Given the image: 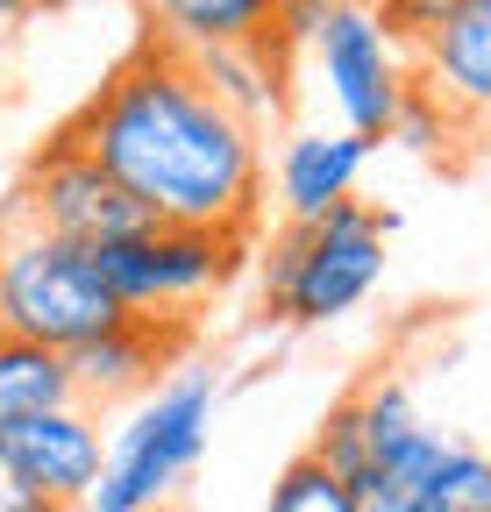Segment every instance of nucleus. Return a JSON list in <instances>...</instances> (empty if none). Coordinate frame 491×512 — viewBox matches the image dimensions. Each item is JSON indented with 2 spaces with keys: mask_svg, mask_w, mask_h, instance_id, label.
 <instances>
[{
  "mask_svg": "<svg viewBox=\"0 0 491 512\" xmlns=\"http://www.w3.org/2000/svg\"><path fill=\"white\" fill-rule=\"evenodd\" d=\"M193 342V320H121V328L79 342L65 356L72 370V399L93 413V406H114V399H150L157 384L178 370V356H186Z\"/></svg>",
  "mask_w": 491,
  "mask_h": 512,
  "instance_id": "1a4fd4ad",
  "label": "nucleus"
},
{
  "mask_svg": "<svg viewBox=\"0 0 491 512\" xmlns=\"http://www.w3.org/2000/svg\"><path fill=\"white\" fill-rule=\"evenodd\" d=\"M442 128H449V114H442L435 100H427V93L413 86V93H406V107H399V128H392V136H399L406 150H435Z\"/></svg>",
  "mask_w": 491,
  "mask_h": 512,
  "instance_id": "aec40b11",
  "label": "nucleus"
},
{
  "mask_svg": "<svg viewBox=\"0 0 491 512\" xmlns=\"http://www.w3.org/2000/svg\"><path fill=\"white\" fill-rule=\"evenodd\" d=\"M385 235L392 214H371L363 200H342L314 228H285L264 249V306L292 328H328L356 313L385 278Z\"/></svg>",
  "mask_w": 491,
  "mask_h": 512,
  "instance_id": "7ed1b4c3",
  "label": "nucleus"
},
{
  "mask_svg": "<svg viewBox=\"0 0 491 512\" xmlns=\"http://www.w3.org/2000/svg\"><path fill=\"white\" fill-rule=\"evenodd\" d=\"M321 470H335L342 484H356L363 470H371V434H363V413H356V399H335L328 406V420H321V434H314V448H306Z\"/></svg>",
  "mask_w": 491,
  "mask_h": 512,
  "instance_id": "a211bd4d",
  "label": "nucleus"
},
{
  "mask_svg": "<svg viewBox=\"0 0 491 512\" xmlns=\"http://www.w3.org/2000/svg\"><path fill=\"white\" fill-rule=\"evenodd\" d=\"M22 221L43 228V235H57V242H79V249L136 242V235L157 228L72 136H57V143L29 164V178H22Z\"/></svg>",
  "mask_w": 491,
  "mask_h": 512,
  "instance_id": "0eeeda50",
  "label": "nucleus"
},
{
  "mask_svg": "<svg viewBox=\"0 0 491 512\" xmlns=\"http://www.w3.org/2000/svg\"><path fill=\"white\" fill-rule=\"evenodd\" d=\"M121 313L93 249L79 242H57L43 228H29L22 214L0 228V335H22L36 349L72 356L79 342L121 328Z\"/></svg>",
  "mask_w": 491,
  "mask_h": 512,
  "instance_id": "f03ea898",
  "label": "nucleus"
},
{
  "mask_svg": "<svg viewBox=\"0 0 491 512\" xmlns=\"http://www.w3.org/2000/svg\"><path fill=\"white\" fill-rule=\"evenodd\" d=\"M0 512H57V505L22 477V463L8 456V448H0Z\"/></svg>",
  "mask_w": 491,
  "mask_h": 512,
  "instance_id": "412c9836",
  "label": "nucleus"
},
{
  "mask_svg": "<svg viewBox=\"0 0 491 512\" xmlns=\"http://www.w3.org/2000/svg\"><path fill=\"white\" fill-rule=\"evenodd\" d=\"M356 399V413H363V434H371V463L378 456H392V448L399 441H413L427 420H420V406H413V392H406V384L399 377H371V384H363V392H349Z\"/></svg>",
  "mask_w": 491,
  "mask_h": 512,
  "instance_id": "dca6fc26",
  "label": "nucleus"
},
{
  "mask_svg": "<svg viewBox=\"0 0 491 512\" xmlns=\"http://www.w3.org/2000/svg\"><path fill=\"white\" fill-rule=\"evenodd\" d=\"M285 43H314V64L328 79V100L342 114V136L385 143L399 128V107L413 93V57L399 36V15L378 8H278Z\"/></svg>",
  "mask_w": 491,
  "mask_h": 512,
  "instance_id": "20e7f679",
  "label": "nucleus"
},
{
  "mask_svg": "<svg viewBox=\"0 0 491 512\" xmlns=\"http://www.w3.org/2000/svg\"><path fill=\"white\" fill-rule=\"evenodd\" d=\"M250 235H207V228H150L136 242L93 249V264L129 320H193L200 299H214L242 271Z\"/></svg>",
  "mask_w": 491,
  "mask_h": 512,
  "instance_id": "423d86ee",
  "label": "nucleus"
},
{
  "mask_svg": "<svg viewBox=\"0 0 491 512\" xmlns=\"http://www.w3.org/2000/svg\"><path fill=\"white\" fill-rule=\"evenodd\" d=\"M442 456H449V434L420 427L413 441H399L392 456H378L349 484L356 512H435V477H442Z\"/></svg>",
  "mask_w": 491,
  "mask_h": 512,
  "instance_id": "4468645a",
  "label": "nucleus"
},
{
  "mask_svg": "<svg viewBox=\"0 0 491 512\" xmlns=\"http://www.w3.org/2000/svg\"><path fill=\"white\" fill-rule=\"evenodd\" d=\"M65 136L129 192L157 228L250 235L264 207V136L235 121L186 57L143 43L79 107Z\"/></svg>",
  "mask_w": 491,
  "mask_h": 512,
  "instance_id": "f257e3e1",
  "label": "nucleus"
},
{
  "mask_svg": "<svg viewBox=\"0 0 491 512\" xmlns=\"http://www.w3.org/2000/svg\"><path fill=\"white\" fill-rule=\"evenodd\" d=\"M57 406H79L72 399V370L57 349H36L22 335H0V441L15 427L57 413Z\"/></svg>",
  "mask_w": 491,
  "mask_h": 512,
  "instance_id": "2eb2a0df",
  "label": "nucleus"
},
{
  "mask_svg": "<svg viewBox=\"0 0 491 512\" xmlns=\"http://www.w3.org/2000/svg\"><path fill=\"white\" fill-rule=\"evenodd\" d=\"M435 512H491V456L470 441H449L442 477H435Z\"/></svg>",
  "mask_w": 491,
  "mask_h": 512,
  "instance_id": "6ab92c4d",
  "label": "nucleus"
},
{
  "mask_svg": "<svg viewBox=\"0 0 491 512\" xmlns=\"http://www.w3.org/2000/svg\"><path fill=\"white\" fill-rule=\"evenodd\" d=\"M214 406H221V392H214L207 370H171L107 441V470H100L86 512H157V505H171V484H186L193 463L207 456Z\"/></svg>",
  "mask_w": 491,
  "mask_h": 512,
  "instance_id": "39448f33",
  "label": "nucleus"
},
{
  "mask_svg": "<svg viewBox=\"0 0 491 512\" xmlns=\"http://www.w3.org/2000/svg\"><path fill=\"white\" fill-rule=\"evenodd\" d=\"M285 36L271 29V36H257V43H242V50H207V57H186L193 72H200V86L235 114V121H250L257 136L285 114Z\"/></svg>",
  "mask_w": 491,
  "mask_h": 512,
  "instance_id": "f8f14e48",
  "label": "nucleus"
},
{
  "mask_svg": "<svg viewBox=\"0 0 491 512\" xmlns=\"http://www.w3.org/2000/svg\"><path fill=\"white\" fill-rule=\"evenodd\" d=\"M0 448L22 463V477H29L57 512L86 505L93 484H100V470H107V434H100V420H93L86 406H57V413L15 427Z\"/></svg>",
  "mask_w": 491,
  "mask_h": 512,
  "instance_id": "9d476101",
  "label": "nucleus"
},
{
  "mask_svg": "<svg viewBox=\"0 0 491 512\" xmlns=\"http://www.w3.org/2000/svg\"><path fill=\"white\" fill-rule=\"evenodd\" d=\"M278 29V8L264 0H171L150 15V43L171 57H207V50H242Z\"/></svg>",
  "mask_w": 491,
  "mask_h": 512,
  "instance_id": "ddd939ff",
  "label": "nucleus"
},
{
  "mask_svg": "<svg viewBox=\"0 0 491 512\" xmlns=\"http://www.w3.org/2000/svg\"><path fill=\"white\" fill-rule=\"evenodd\" d=\"M363 164H371V143L363 136H342V128H306V136H292L278 150V207L292 228H314L321 214H335Z\"/></svg>",
  "mask_w": 491,
  "mask_h": 512,
  "instance_id": "9b49d317",
  "label": "nucleus"
},
{
  "mask_svg": "<svg viewBox=\"0 0 491 512\" xmlns=\"http://www.w3.org/2000/svg\"><path fill=\"white\" fill-rule=\"evenodd\" d=\"M264 512H356V498H349V484H342L335 470H321L314 456H292V463L278 470Z\"/></svg>",
  "mask_w": 491,
  "mask_h": 512,
  "instance_id": "f3484780",
  "label": "nucleus"
},
{
  "mask_svg": "<svg viewBox=\"0 0 491 512\" xmlns=\"http://www.w3.org/2000/svg\"><path fill=\"white\" fill-rule=\"evenodd\" d=\"M157 512H186V505H157Z\"/></svg>",
  "mask_w": 491,
  "mask_h": 512,
  "instance_id": "4be33fe9",
  "label": "nucleus"
},
{
  "mask_svg": "<svg viewBox=\"0 0 491 512\" xmlns=\"http://www.w3.org/2000/svg\"><path fill=\"white\" fill-rule=\"evenodd\" d=\"M413 86L449 121H491V0H435V8H399Z\"/></svg>",
  "mask_w": 491,
  "mask_h": 512,
  "instance_id": "6e6552de",
  "label": "nucleus"
}]
</instances>
